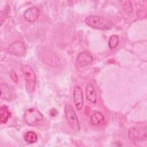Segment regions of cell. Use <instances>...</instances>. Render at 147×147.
Segmentation results:
<instances>
[{"instance_id": "obj_1", "label": "cell", "mask_w": 147, "mask_h": 147, "mask_svg": "<svg viewBox=\"0 0 147 147\" xmlns=\"http://www.w3.org/2000/svg\"><path fill=\"white\" fill-rule=\"evenodd\" d=\"M86 24L93 28L100 30H109L111 25L109 20L99 16H89L85 19Z\"/></svg>"}, {"instance_id": "obj_2", "label": "cell", "mask_w": 147, "mask_h": 147, "mask_svg": "<svg viewBox=\"0 0 147 147\" xmlns=\"http://www.w3.org/2000/svg\"><path fill=\"white\" fill-rule=\"evenodd\" d=\"M21 71L26 82V91L29 93L33 92L36 82V74L33 69L29 65H24L21 67Z\"/></svg>"}, {"instance_id": "obj_3", "label": "cell", "mask_w": 147, "mask_h": 147, "mask_svg": "<svg viewBox=\"0 0 147 147\" xmlns=\"http://www.w3.org/2000/svg\"><path fill=\"white\" fill-rule=\"evenodd\" d=\"M64 111L65 118L69 126L72 129L79 131L80 130V125L76 114L73 107L69 104H67L65 106Z\"/></svg>"}, {"instance_id": "obj_4", "label": "cell", "mask_w": 147, "mask_h": 147, "mask_svg": "<svg viewBox=\"0 0 147 147\" xmlns=\"http://www.w3.org/2000/svg\"><path fill=\"white\" fill-rule=\"evenodd\" d=\"M25 121L29 125H33L42 119V115L41 112L36 108L27 109L24 115Z\"/></svg>"}, {"instance_id": "obj_5", "label": "cell", "mask_w": 147, "mask_h": 147, "mask_svg": "<svg viewBox=\"0 0 147 147\" xmlns=\"http://www.w3.org/2000/svg\"><path fill=\"white\" fill-rule=\"evenodd\" d=\"M94 61V59L91 54L87 51L81 52L78 56L76 60V64L78 67H86L91 64Z\"/></svg>"}, {"instance_id": "obj_6", "label": "cell", "mask_w": 147, "mask_h": 147, "mask_svg": "<svg viewBox=\"0 0 147 147\" xmlns=\"http://www.w3.org/2000/svg\"><path fill=\"white\" fill-rule=\"evenodd\" d=\"M7 51L9 53L15 56H24L26 52V47L22 42L17 41L11 44Z\"/></svg>"}, {"instance_id": "obj_7", "label": "cell", "mask_w": 147, "mask_h": 147, "mask_svg": "<svg viewBox=\"0 0 147 147\" xmlns=\"http://www.w3.org/2000/svg\"><path fill=\"white\" fill-rule=\"evenodd\" d=\"M73 96L76 109L78 110H81L83 107L84 101L83 91L79 86H76L75 87L73 92Z\"/></svg>"}, {"instance_id": "obj_8", "label": "cell", "mask_w": 147, "mask_h": 147, "mask_svg": "<svg viewBox=\"0 0 147 147\" xmlns=\"http://www.w3.org/2000/svg\"><path fill=\"white\" fill-rule=\"evenodd\" d=\"M40 10L37 7L33 6L26 10L24 12V16L26 20L29 22H33L37 20L40 16Z\"/></svg>"}, {"instance_id": "obj_9", "label": "cell", "mask_w": 147, "mask_h": 147, "mask_svg": "<svg viewBox=\"0 0 147 147\" xmlns=\"http://www.w3.org/2000/svg\"><path fill=\"white\" fill-rule=\"evenodd\" d=\"M1 97L5 100H10L14 98V94L13 90L5 83L0 84Z\"/></svg>"}, {"instance_id": "obj_10", "label": "cell", "mask_w": 147, "mask_h": 147, "mask_svg": "<svg viewBox=\"0 0 147 147\" xmlns=\"http://www.w3.org/2000/svg\"><path fill=\"white\" fill-rule=\"evenodd\" d=\"M86 95L88 100L95 103L96 101V93L94 86L88 83L86 88Z\"/></svg>"}, {"instance_id": "obj_11", "label": "cell", "mask_w": 147, "mask_h": 147, "mask_svg": "<svg viewBox=\"0 0 147 147\" xmlns=\"http://www.w3.org/2000/svg\"><path fill=\"white\" fill-rule=\"evenodd\" d=\"M104 115L102 113L99 111L94 113L90 117V123L94 126L100 124L104 121Z\"/></svg>"}, {"instance_id": "obj_12", "label": "cell", "mask_w": 147, "mask_h": 147, "mask_svg": "<svg viewBox=\"0 0 147 147\" xmlns=\"http://www.w3.org/2000/svg\"><path fill=\"white\" fill-rule=\"evenodd\" d=\"M11 113L6 105L1 106L0 109V122L1 123H6L10 118Z\"/></svg>"}, {"instance_id": "obj_13", "label": "cell", "mask_w": 147, "mask_h": 147, "mask_svg": "<svg viewBox=\"0 0 147 147\" xmlns=\"http://www.w3.org/2000/svg\"><path fill=\"white\" fill-rule=\"evenodd\" d=\"M24 138L26 142L29 144H33L37 141V136L35 132L33 131H28L24 134Z\"/></svg>"}, {"instance_id": "obj_14", "label": "cell", "mask_w": 147, "mask_h": 147, "mask_svg": "<svg viewBox=\"0 0 147 147\" xmlns=\"http://www.w3.org/2000/svg\"><path fill=\"white\" fill-rule=\"evenodd\" d=\"M119 37L117 35H112L109 40V47L111 49L115 48L119 44Z\"/></svg>"}, {"instance_id": "obj_15", "label": "cell", "mask_w": 147, "mask_h": 147, "mask_svg": "<svg viewBox=\"0 0 147 147\" xmlns=\"http://www.w3.org/2000/svg\"><path fill=\"white\" fill-rule=\"evenodd\" d=\"M9 76L10 77V78L11 79V80L15 82V83H17L18 82V76L17 74L16 73V72L14 70H10L9 72Z\"/></svg>"}]
</instances>
